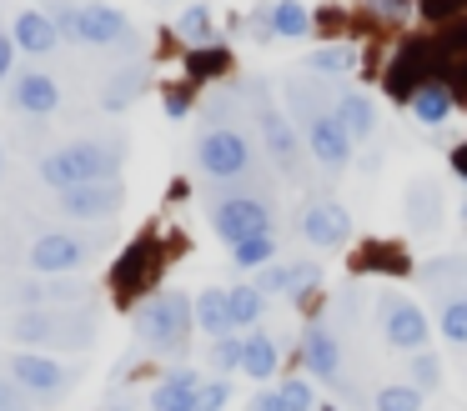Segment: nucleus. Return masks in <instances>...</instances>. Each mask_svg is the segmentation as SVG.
<instances>
[{
	"mask_svg": "<svg viewBox=\"0 0 467 411\" xmlns=\"http://www.w3.org/2000/svg\"><path fill=\"white\" fill-rule=\"evenodd\" d=\"M296 231H302L306 246H347L352 241V216H347V206H337V200H312V206H302V216H296Z\"/></svg>",
	"mask_w": 467,
	"mask_h": 411,
	"instance_id": "9d476101",
	"label": "nucleus"
},
{
	"mask_svg": "<svg viewBox=\"0 0 467 411\" xmlns=\"http://www.w3.org/2000/svg\"><path fill=\"white\" fill-rule=\"evenodd\" d=\"M226 401H232V381H226V376L202 381V406H196V411H222Z\"/></svg>",
	"mask_w": 467,
	"mask_h": 411,
	"instance_id": "f704fd0d",
	"label": "nucleus"
},
{
	"mask_svg": "<svg viewBox=\"0 0 467 411\" xmlns=\"http://www.w3.org/2000/svg\"><path fill=\"white\" fill-rule=\"evenodd\" d=\"M332 116H337V126L347 130V140H367V136L377 130V106H372V96H362V90H347V96H337Z\"/></svg>",
	"mask_w": 467,
	"mask_h": 411,
	"instance_id": "6ab92c4d",
	"label": "nucleus"
},
{
	"mask_svg": "<svg viewBox=\"0 0 467 411\" xmlns=\"http://www.w3.org/2000/svg\"><path fill=\"white\" fill-rule=\"evenodd\" d=\"M11 381L26 391V396L46 401V406L71 391V371H66L56 356H46V351H16L11 356Z\"/></svg>",
	"mask_w": 467,
	"mask_h": 411,
	"instance_id": "423d86ee",
	"label": "nucleus"
},
{
	"mask_svg": "<svg viewBox=\"0 0 467 411\" xmlns=\"http://www.w3.org/2000/svg\"><path fill=\"white\" fill-rule=\"evenodd\" d=\"M226 306H232V326L242 331V326H256V321H262L266 296L252 286V281H242V286H232V291H226Z\"/></svg>",
	"mask_w": 467,
	"mask_h": 411,
	"instance_id": "393cba45",
	"label": "nucleus"
},
{
	"mask_svg": "<svg viewBox=\"0 0 467 411\" xmlns=\"http://www.w3.org/2000/svg\"><path fill=\"white\" fill-rule=\"evenodd\" d=\"M16 341H21V351L86 346V341H91V316H81L71 326V321H61L56 311H21V316H16Z\"/></svg>",
	"mask_w": 467,
	"mask_h": 411,
	"instance_id": "0eeeda50",
	"label": "nucleus"
},
{
	"mask_svg": "<svg viewBox=\"0 0 467 411\" xmlns=\"http://www.w3.org/2000/svg\"><path fill=\"white\" fill-rule=\"evenodd\" d=\"M252 136L236 126H212L196 136V166L206 170L212 180H236L252 170Z\"/></svg>",
	"mask_w": 467,
	"mask_h": 411,
	"instance_id": "7ed1b4c3",
	"label": "nucleus"
},
{
	"mask_svg": "<svg viewBox=\"0 0 467 411\" xmlns=\"http://www.w3.org/2000/svg\"><path fill=\"white\" fill-rule=\"evenodd\" d=\"M407 376H412L417 391H432L437 381H442V356H437V351H412V356H407Z\"/></svg>",
	"mask_w": 467,
	"mask_h": 411,
	"instance_id": "7c9ffc66",
	"label": "nucleus"
},
{
	"mask_svg": "<svg viewBox=\"0 0 467 411\" xmlns=\"http://www.w3.org/2000/svg\"><path fill=\"white\" fill-rule=\"evenodd\" d=\"M302 136H306V150H312V156L322 160L327 170H342L347 160H352V140H347L342 126H337L332 110H306Z\"/></svg>",
	"mask_w": 467,
	"mask_h": 411,
	"instance_id": "9b49d317",
	"label": "nucleus"
},
{
	"mask_svg": "<svg viewBox=\"0 0 467 411\" xmlns=\"http://www.w3.org/2000/svg\"><path fill=\"white\" fill-rule=\"evenodd\" d=\"M166 116H171V120H176V116H186V100H182V96H171V100H166Z\"/></svg>",
	"mask_w": 467,
	"mask_h": 411,
	"instance_id": "79ce46f5",
	"label": "nucleus"
},
{
	"mask_svg": "<svg viewBox=\"0 0 467 411\" xmlns=\"http://www.w3.org/2000/svg\"><path fill=\"white\" fill-rule=\"evenodd\" d=\"M202 381L206 376H196V371H166L151 386V401H146V406L151 411H196L202 406Z\"/></svg>",
	"mask_w": 467,
	"mask_h": 411,
	"instance_id": "f3484780",
	"label": "nucleus"
},
{
	"mask_svg": "<svg viewBox=\"0 0 467 411\" xmlns=\"http://www.w3.org/2000/svg\"><path fill=\"white\" fill-rule=\"evenodd\" d=\"M312 30V10L302 0H276L272 20H266V36H286V40H302Z\"/></svg>",
	"mask_w": 467,
	"mask_h": 411,
	"instance_id": "4be33fe9",
	"label": "nucleus"
},
{
	"mask_svg": "<svg viewBox=\"0 0 467 411\" xmlns=\"http://www.w3.org/2000/svg\"><path fill=\"white\" fill-rule=\"evenodd\" d=\"M11 106L26 116H51L61 106V86L46 70H21V76H11Z\"/></svg>",
	"mask_w": 467,
	"mask_h": 411,
	"instance_id": "2eb2a0df",
	"label": "nucleus"
},
{
	"mask_svg": "<svg viewBox=\"0 0 467 411\" xmlns=\"http://www.w3.org/2000/svg\"><path fill=\"white\" fill-rule=\"evenodd\" d=\"M276 396H282L286 411H317V391H312V381H306V376L282 381V386H276Z\"/></svg>",
	"mask_w": 467,
	"mask_h": 411,
	"instance_id": "473e14b6",
	"label": "nucleus"
},
{
	"mask_svg": "<svg viewBox=\"0 0 467 411\" xmlns=\"http://www.w3.org/2000/svg\"><path fill=\"white\" fill-rule=\"evenodd\" d=\"M176 30H182V40H192V46H212L216 40V20L206 5H186L182 20H176Z\"/></svg>",
	"mask_w": 467,
	"mask_h": 411,
	"instance_id": "c756f323",
	"label": "nucleus"
},
{
	"mask_svg": "<svg viewBox=\"0 0 467 411\" xmlns=\"http://www.w3.org/2000/svg\"><path fill=\"white\" fill-rule=\"evenodd\" d=\"M276 261V231H262V236L242 241V246H232V266L236 271H262Z\"/></svg>",
	"mask_w": 467,
	"mask_h": 411,
	"instance_id": "a878e982",
	"label": "nucleus"
},
{
	"mask_svg": "<svg viewBox=\"0 0 467 411\" xmlns=\"http://www.w3.org/2000/svg\"><path fill=\"white\" fill-rule=\"evenodd\" d=\"M282 366V346H276L266 331H246V351H242V371L252 381H272Z\"/></svg>",
	"mask_w": 467,
	"mask_h": 411,
	"instance_id": "aec40b11",
	"label": "nucleus"
},
{
	"mask_svg": "<svg viewBox=\"0 0 467 411\" xmlns=\"http://www.w3.org/2000/svg\"><path fill=\"white\" fill-rule=\"evenodd\" d=\"M196 326L206 331V336H226V331H236L232 326V306H226V291H202L196 296Z\"/></svg>",
	"mask_w": 467,
	"mask_h": 411,
	"instance_id": "b1692460",
	"label": "nucleus"
},
{
	"mask_svg": "<svg viewBox=\"0 0 467 411\" xmlns=\"http://www.w3.org/2000/svg\"><path fill=\"white\" fill-rule=\"evenodd\" d=\"M11 40L16 50H26V56H51L56 46H61V30H56L51 10H21V15L11 20Z\"/></svg>",
	"mask_w": 467,
	"mask_h": 411,
	"instance_id": "dca6fc26",
	"label": "nucleus"
},
{
	"mask_svg": "<svg viewBox=\"0 0 467 411\" xmlns=\"http://www.w3.org/2000/svg\"><path fill=\"white\" fill-rule=\"evenodd\" d=\"M212 231H216V241H226V251H232V246H242V241L272 231V206L256 200V196H226L212 206Z\"/></svg>",
	"mask_w": 467,
	"mask_h": 411,
	"instance_id": "39448f33",
	"label": "nucleus"
},
{
	"mask_svg": "<svg viewBox=\"0 0 467 411\" xmlns=\"http://www.w3.org/2000/svg\"><path fill=\"white\" fill-rule=\"evenodd\" d=\"M372 10H382V15H407V0H372Z\"/></svg>",
	"mask_w": 467,
	"mask_h": 411,
	"instance_id": "ea45409f",
	"label": "nucleus"
},
{
	"mask_svg": "<svg viewBox=\"0 0 467 411\" xmlns=\"http://www.w3.org/2000/svg\"><path fill=\"white\" fill-rule=\"evenodd\" d=\"M302 366H306V376H317V381H337V376H342V341H337L332 326H322V321L306 326Z\"/></svg>",
	"mask_w": 467,
	"mask_h": 411,
	"instance_id": "f8f14e48",
	"label": "nucleus"
},
{
	"mask_svg": "<svg viewBox=\"0 0 467 411\" xmlns=\"http://www.w3.org/2000/svg\"><path fill=\"white\" fill-rule=\"evenodd\" d=\"M407 106H412V116L422 120V126H442V120L452 116V90L447 86H417Z\"/></svg>",
	"mask_w": 467,
	"mask_h": 411,
	"instance_id": "5701e85b",
	"label": "nucleus"
},
{
	"mask_svg": "<svg viewBox=\"0 0 467 411\" xmlns=\"http://www.w3.org/2000/svg\"><path fill=\"white\" fill-rule=\"evenodd\" d=\"M0 170H5V150H0Z\"/></svg>",
	"mask_w": 467,
	"mask_h": 411,
	"instance_id": "37998d69",
	"label": "nucleus"
},
{
	"mask_svg": "<svg viewBox=\"0 0 467 411\" xmlns=\"http://www.w3.org/2000/svg\"><path fill=\"white\" fill-rule=\"evenodd\" d=\"M0 411H26V391L11 376H0Z\"/></svg>",
	"mask_w": 467,
	"mask_h": 411,
	"instance_id": "e433bc0d",
	"label": "nucleus"
},
{
	"mask_svg": "<svg viewBox=\"0 0 467 411\" xmlns=\"http://www.w3.org/2000/svg\"><path fill=\"white\" fill-rule=\"evenodd\" d=\"M11 66H16V40L11 30H0V80H11Z\"/></svg>",
	"mask_w": 467,
	"mask_h": 411,
	"instance_id": "4c0bfd02",
	"label": "nucleus"
},
{
	"mask_svg": "<svg viewBox=\"0 0 467 411\" xmlns=\"http://www.w3.org/2000/svg\"><path fill=\"white\" fill-rule=\"evenodd\" d=\"M126 146L121 140H71V146H56L41 156V180L51 190H71L81 180H101V176H121Z\"/></svg>",
	"mask_w": 467,
	"mask_h": 411,
	"instance_id": "f03ea898",
	"label": "nucleus"
},
{
	"mask_svg": "<svg viewBox=\"0 0 467 411\" xmlns=\"http://www.w3.org/2000/svg\"><path fill=\"white\" fill-rule=\"evenodd\" d=\"M372 411H422V391L412 381H387V386H377Z\"/></svg>",
	"mask_w": 467,
	"mask_h": 411,
	"instance_id": "cd10ccee",
	"label": "nucleus"
},
{
	"mask_svg": "<svg viewBox=\"0 0 467 411\" xmlns=\"http://www.w3.org/2000/svg\"><path fill=\"white\" fill-rule=\"evenodd\" d=\"M131 326L151 356H182L196 326V301L182 291H156V296H146V306H136Z\"/></svg>",
	"mask_w": 467,
	"mask_h": 411,
	"instance_id": "f257e3e1",
	"label": "nucleus"
},
{
	"mask_svg": "<svg viewBox=\"0 0 467 411\" xmlns=\"http://www.w3.org/2000/svg\"><path fill=\"white\" fill-rule=\"evenodd\" d=\"M56 196H61V211L71 221H106L121 211L126 186H121V176H101V180H81L71 190H56Z\"/></svg>",
	"mask_w": 467,
	"mask_h": 411,
	"instance_id": "6e6552de",
	"label": "nucleus"
},
{
	"mask_svg": "<svg viewBox=\"0 0 467 411\" xmlns=\"http://www.w3.org/2000/svg\"><path fill=\"white\" fill-rule=\"evenodd\" d=\"M262 136H266V156H272L282 170H296L302 146H296V130L286 126V116L276 106H262Z\"/></svg>",
	"mask_w": 467,
	"mask_h": 411,
	"instance_id": "a211bd4d",
	"label": "nucleus"
},
{
	"mask_svg": "<svg viewBox=\"0 0 467 411\" xmlns=\"http://www.w3.org/2000/svg\"><path fill=\"white\" fill-rule=\"evenodd\" d=\"M377 321H382V336L387 346L397 351H427V341H432V321H427V311L417 306L412 296H402V291H382L377 296Z\"/></svg>",
	"mask_w": 467,
	"mask_h": 411,
	"instance_id": "20e7f679",
	"label": "nucleus"
},
{
	"mask_svg": "<svg viewBox=\"0 0 467 411\" xmlns=\"http://www.w3.org/2000/svg\"><path fill=\"white\" fill-rule=\"evenodd\" d=\"M437 331H442V341H452V346H467V291H442Z\"/></svg>",
	"mask_w": 467,
	"mask_h": 411,
	"instance_id": "412c9836",
	"label": "nucleus"
},
{
	"mask_svg": "<svg viewBox=\"0 0 467 411\" xmlns=\"http://www.w3.org/2000/svg\"><path fill=\"white\" fill-rule=\"evenodd\" d=\"M246 411H286V406H282V396H276V391H266V386H262L252 401H246Z\"/></svg>",
	"mask_w": 467,
	"mask_h": 411,
	"instance_id": "58836bf2",
	"label": "nucleus"
},
{
	"mask_svg": "<svg viewBox=\"0 0 467 411\" xmlns=\"http://www.w3.org/2000/svg\"><path fill=\"white\" fill-rule=\"evenodd\" d=\"M322 281V266L317 261H272V266L256 271L252 286L262 291V296H296V291L317 286Z\"/></svg>",
	"mask_w": 467,
	"mask_h": 411,
	"instance_id": "ddd939ff",
	"label": "nucleus"
},
{
	"mask_svg": "<svg viewBox=\"0 0 467 411\" xmlns=\"http://www.w3.org/2000/svg\"><path fill=\"white\" fill-rule=\"evenodd\" d=\"M242 351H246V336L226 331V336L212 341V366L222 371V376H232V371H242Z\"/></svg>",
	"mask_w": 467,
	"mask_h": 411,
	"instance_id": "2f4dec72",
	"label": "nucleus"
},
{
	"mask_svg": "<svg viewBox=\"0 0 467 411\" xmlns=\"http://www.w3.org/2000/svg\"><path fill=\"white\" fill-rule=\"evenodd\" d=\"M81 40L86 46H131V20L121 15L116 5H81Z\"/></svg>",
	"mask_w": 467,
	"mask_h": 411,
	"instance_id": "4468645a",
	"label": "nucleus"
},
{
	"mask_svg": "<svg viewBox=\"0 0 467 411\" xmlns=\"http://www.w3.org/2000/svg\"><path fill=\"white\" fill-rule=\"evenodd\" d=\"M357 66V46H317L306 56V70H322V76H347Z\"/></svg>",
	"mask_w": 467,
	"mask_h": 411,
	"instance_id": "c85d7f7f",
	"label": "nucleus"
},
{
	"mask_svg": "<svg viewBox=\"0 0 467 411\" xmlns=\"http://www.w3.org/2000/svg\"><path fill=\"white\" fill-rule=\"evenodd\" d=\"M136 86H141V70H126V76L106 80V90H101V106H106V110H121V106H131Z\"/></svg>",
	"mask_w": 467,
	"mask_h": 411,
	"instance_id": "72a5a7b5",
	"label": "nucleus"
},
{
	"mask_svg": "<svg viewBox=\"0 0 467 411\" xmlns=\"http://www.w3.org/2000/svg\"><path fill=\"white\" fill-rule=\"evenodd\" d=\"M437 211H442V200H437V186L417 180V186L407 190V216H412V226H417V231H432V226H437Z\"/></svg>",
	"mask_w": 467,
	"mask_h": 411,
	"instance_id": "bb28decb",
	"label": "nucleus"
},
{
	"mask_svg": "<svg viewBox=\"0 0 467 411\" xmlns=\"http://www.w3.org/2000/svg\"><path fill=\"white\" fill-rule=\"evenodd\" d=\"M86 256H91V246H86L81 236H71V231H46V236L31 246L26 266L41 271V276H71V271L86 266Z\"/></svg>",
	"mask_w": 467,
	"mask_h": 411,
	"instance_id": "1a4fd4ad",
	"label": "nucleus"
},
{
	"mask_svg": "<svg viewBox=\"0 0 467 411\" xmlns=\"http://www.w3.org/2000/svg\"><path fill=\"white\" fill-rule=\"evenodd\" d=\"M452 166H457V176L467 180V146H457V150H452Z\"/></svg>",
	"mask_w": 467,
	"mask_h": 411,
	"instance_id": "a19ab883",
	"label": "nucleus"
},
{
	"mask_svg": "<svg viewBox=\"0 0 467 411\" xmlns=\"http://www.w3.org/2000/svg\"><path fill=\"white\" fill-rule=\"evenodd\" d=\"M51 20L61 30V40H81V5H56Z\"/></svg>",
	"mask_w": 467,
	"mask_h": 411,
	"instance_id": "c9c22d12",
	"label": "nucleus"
}]
</instances>
